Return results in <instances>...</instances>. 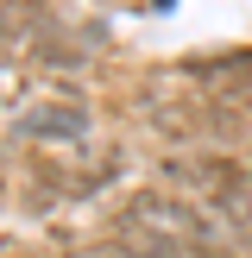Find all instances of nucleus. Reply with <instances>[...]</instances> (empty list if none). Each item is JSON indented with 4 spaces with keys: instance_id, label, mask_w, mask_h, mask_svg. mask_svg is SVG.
Here are the masks:
<instances>
[{
    "instance_id": "1",
    "label": "nucleus",
    "mask_w": 252,
    "mask_h": 258,
    "mask_svg": "<svg viewBox=\"0 0 252 258\" xmlns=\"http://www.w3.org/2000/svg\"><path fill=\"white\" fill-rule=\"evenodd\" d=\"M126 221H139V227H151V233H164V239H176L183 252H221L227 246V227L208 214V202H189V196H176V189H139L133 202H126Z\"/></svg>"
},
{
    "instance_id": "2",
    "label": "nucleus",
    "mask_w": 252,
    "mask_h": 258,
    "mask_svg": "<svg viewBox=\"0 0 252 258\" xmlns=\"http://www.w3.org/2000/svg\"><path fill=\"white\" fill-rule=\"evenodd\" d=\"M19 133H25V139L76 145V139H88V107H76V101H38L32 113H19Z\"/></svg>"
},
{
    "instance_id": "3",
    "label": "nucleus",
    "mask_w": 252,
    "mask_h": 258,
    "mask_svg": "<svg viewBox=\"0 0 252 258\" xmlns=\"http://www.w3.org/2000/svg\"><path fill=\"white\" fill-rule=\"evenodd\" d=\"M113 239H120L133 258H189L176 239H164V233H151V227H139V221H120L113 227Z\"/></svg>"
},
{
    "instance_id": "4",
    "label": "nucleus",
    "mask_w": 252,
    "mask_h": 258,
    "mask_svg": "<svg viewBox=\"0 0 252 258\" xmlns=\"http://www.w3.org/2000/svg\"><path fill=\"white\" fill-rule=\"evenodd\" d=\"M189 76H252V50H221V57H196Z\"/></svg>"
}]
</instances>
